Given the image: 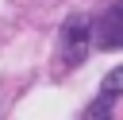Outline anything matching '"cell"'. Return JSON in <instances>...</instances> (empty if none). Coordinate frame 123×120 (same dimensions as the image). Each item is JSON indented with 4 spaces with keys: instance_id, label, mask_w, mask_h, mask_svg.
Instances as JSON below:
<instances>
[{
    "instance_id": "3",
    "label": "cell",
    "mask_w": 123,
    "mask_h": 120,
    "mask_svg": "<svg viewBox=\"0 0 123 120\" xmlns=\"http://www.w3.org/2000/svg\"><path fill=\"white\" fill-rule=\"evenodd\" d=\"M119 97H123V66H115V70L100 81V97L85 108V116H108V112H111V105H115Z\"/></svg>"
},
{
    "instance_id": "2",
    "label": "cell",
    "mask_w": 123,
    "mask_h": 120,
    "mask_svg": "<svg viewBox=\"0 0 123 120\" xmlns=\"http://www.w3.org/2000/svg\"><path fill=\"white\" fill-rule=\"evenodd\" d=\"M88 39L96 50H119L123 46V0H115L111 8H104L88 23Z\"/></svg>"
},
{
    "instance_id": "1",
    "label": "cell",
    "mask_w": 123,
    "mask_h": 120,
    "mask_svg": "<svg viewBox=\"0 0 123 120\" xmlns=\"http://www.w3.org/2000/svg\"><path fill=\"white\" fill-rule=\"evenodd\" d=\"M92 54V39H88V19L85 15H69L62 23V39H58V66L73 70Z\"/></svg>"
}]
</instances>
